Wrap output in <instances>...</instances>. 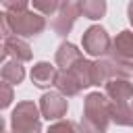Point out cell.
I'll list each match as a JSON object with an SVG mask.
<instances>
[{
  "instance_id": "1",
  "label": "cell",
  "mask_w": 133,
  "mask_h": 133,
  "mask_svg": "<svg viewBox=\"0 0 133 133\" xmlns=\"http://www.w3.org/2000/svg\"><path fill=\"white\" fill-rule=\"evenodd\" d=\"M112 121V104L106 94L91 91L83 102V116H81V133H106L108 123Z\"/></svg>"
},
{
  "instance_id": "2",
  "label": "cell",
  "mask_w": 133,
  "mask_h": 133,
  "mask_svg": "<svg viewBox=\"0 0 133 133\" xmlns=\"http://www.w3.org/2000/svg\"><path fill=\"white\" fill-rule=\"evenodd\" d=\"M0 27L4 39L10 37V33H17V37H33L39 35L46 29V19L39 12L23 10V12H2L0 15Z\"/></svg>"
},
{
  "instance_id": "3",
  "label": "cell",
  "mask_w": 133,
  "mask_h": 133,
  "mask_svg": "<svg viewBox=\"0 0 133 133\" xmlns=\"http://www.w3.org/2000/svg\"><path fill=\"white\" fill-rule=\"evenodd\" d=\"M10 127H12V133H42L37 106L29 100L19 102L10 114Z\"/></svg>"
},
{
  "instance_id": "4",
  "label": "cell",
  "mask_w": 133,
  "mask_h": 133,
  "mask_svg": "<svg viewBox=\"0 0 133 133\" xmlns=\"http://www.w3.org/2000/svg\"><path fill=\"white\" fill-rule=\"evenodd\" d=\"M81 44H83V50H85L89 56H96V58L106 56V54H110V50H112V39H110V35L106 33V29H102L100 25H91V27L83 33Z\"/></svg>"
},
{
  "instance_id": "5",
  "label": "cell",
  "mask_w": 133,
  "mask_h": 133,
  "mask_svg": "<svg viewBox=\"0 0 133 133\" xmlns=\"http://www.w3.org/2000/svg\"><path fill=\"white\" fill-rule=\"evenodd\" d=\"M81 15V4L79 2H73V0H66V2H60V8L52 21V27L58 35H66L71 31V27L75 25L77 17Z\"/></svg>"
},
{
  "instance_id": "6",
  "label": "cell",
  "mask_w": 133,
  "mask_h": 133,
  "mask_svg": "<svg viewBox=\"0 0 133 133\" xmlns=\"http://www.w3.org/2000/svg\"><path fill=\"white\" fill-rule=\"evenodd\" d=\"M66 108H69V102L58 91H48V94H44L39 98V112L48 121H56L58 123L66 114Z\"/></svg>"
},
{
  "instance_id": "7",
  "label": "cell",
  "mask_w": 133,
  "mask_h": 133,
  "mask_svg": "<svg viewBox=\"0 0 133 133\" xmlns=\"http://www.w3.org/2000/svg\"><path fill=\"white\" fill-rule=\"evenodd\" d=\"M106 96L112 102V106H129V100H133V85L123 79H108Z\"/></svg>"
},
{
  "instance_id": "8",
  "label": "cell",
  "mask_w": 133,
  "mask_h": 133,
  "mask_svg": "<svg viewBox=\"0 0 133 133\" xmlns=\"http://www.w3.org/2000/svg\"><path fill=\"white\" fill-rule=\"evenodd\" d=\"M6 56H12V60H19V62H27L31 60L33 52H31V46L21 37H6L2 46V58Z\"/></svg>"
},
{
  "instance_id": "9",
  "label": "cell",
  "mask_w": 133,
  "mask_h": 133,
  "mask_svg": "<svg viewBox=\"0 0 133 133\" xmlns=\"http://www.w3.org/2000/svg\"><path fill=\"white\" fill-rule=\"evenodd\" d=\"M108 69V79H123L133 85V60H121L114 56L104 58Z\"/></svg>"
},
{
  "instance_id": "10",
  "label": "cell",
  "mask_w": 133,
  "mask_h": 133,
  "mask_svg": "<svg viewBox=\"0 0 133 133\" xmlns=\"http://www.w3.org/2000/svg\"><path fill=\"white\" fill-rule=\"evenodd\" d=\"M56 79H58V71L56 66H52L50 62H37L33 69H31V83H35L37 87H50V85H56Z\"/></svg>"
},
{
  "instance_id": "11",
  "label": "cell",
  "mask_w": 133,
  "mask_h": 133,
  "mask_svg": "<svg viewBox=\"0 0 133 133\" xmlns=\"http://www.w3.org/2000/svg\"><path fill=\"white\" fill-rule=\"evenodd\" d=\"M110 56L121 60H133V31H121L112 39Z\"/></svg>"
},
{
  "instance_id": "12",
  "label": "cell",
  "mask_w": 133,
  "mask_h": 133,
  "mask_svg": "<svg viewBox=\"0 0 133 133\" xmlns=\"http://www.w3.org/2000/svg\"><path fill=\"white\" fill-rule=\"evenodd\" d=\"M81 58H83L81 50H77V46L71 44V42H62L58 46V50H56V64L60 66V71H69Z\"/></svg>"
},
{
  "instance_id": "13",
  "label": "cell",
  "mask_w": 133,
  "mask_h": 133,
  "mask_svg": "<svg viewBox=\"0 0 133 133\" xmlns=\"http://www.w3.org/2000/svg\"><path fill=\"white\" fill-rule=\"evenodd\" d=\"M56 89H58V94H62L64 98H71V96H77L83 87H81V83L77 81V77H75L71 71H58Z\"/></svg>"
},
{
  "instance_id": "14",
  "label": "cell",
  "mask_w": 133,
  "mask_h": 133,
  "mask_svg": "<svg viewBox=\"0 0 133 133\" xmlns=\"http://www.w3.org/2000/svg\"><path fill=\"white\" fill-rule=\"evenodd\" d=\"M91 69H94V60L81 58V60H79V62H75L69 71L77 77V81L81 83V87H89V85H94V79H91Z\"/></svg>"
},
{
  "instance_id": "15",
  "label": "cell",
  "mask_w": 133,
  "mask_h": 133,
  "mask_svg": "<svg viewBox=\"0 0 133 133\" xmlns=\"http://www.w3.org/2000/svg\"><path fill=\"white\" fill-rule=\"evenodd\" d=\"M23 79H25V69L19 60H8L2 64V81L10 85H19Z\"/></svg>"
},
{
  "instance_id": "16",
  "label": "cell",
  "mask_w": 133,
  "mask_h": 133,
  "mask_svg": "<svg viewBox=\"0 0 133 133\" xmlns=\"http://www.w3.org/2000/svg\"><path fill=\"white\" fill-rule=\"evenodd\" d=\"M81 4V12H83V17H87V19H100V17H104V12H106V2L104 0H83V2H79Z\"/></svg>"
},
{
  "instance_id": "17",
  "label": "cell",
  "mask_w": 133,
  "mask_h": 133,
  "mask_svg": "<svg viewBox=\"0 0 133 133\" xmlns=\"http://www.w3.org/2000/svg\"><path fill=\"white\" fill-rule=\"evenodd\" d=\"M112 123L123 125V127H133V108L131 106H112Z\"/></svg>"
},
{
  "instance_id": "18",
  "label": "cell",
  "mask_w": 133,
  "mask_h": 133,
  "mask_svg": "<svg viewBox=\"0 0 133 133\" xmlns=\"http://www.w3.org/2000/svg\"><path fill=\"white\" fill-rule=\"evenodd\" d=\"M91 79H94V85H100L108 81V69H106V62L104 60H94V69H91Z\"/></svg>"
},
{
  "instance_id": "19",
  "label": "cell",
  "mask_w": 133,
  "mask_h": 133,
  "mask_svg": "<svg viewBox=\"0 0 133 133\" xmlns=\"http://www.w3.org/2000/svg\"><path fill=\"white\" fill-rule=\"evenodd\" d=\"M46 133H81V127L73 121H58V123L50 125V129Z\"/></svg>"
},
{
  "instance_id": "20",
  "label": "cell",
  "mask_w": 133,
  "mask_h": 133,
  "mask_svg": "<svg viewBox=\"0 0 133 133\" xmlns=\"http://www.w3.org/2000/svg\"><path fill=\"white\" fill-rule=\"evenodd\" d=\"M31 6H33V10H37V12H44V15H54V12H58V8H60V2H56V0H50V2L35 0Z\"/></svg>"
},
{
  "instance_id": "21",
  "label": "cell",
  "mask_w": 133,
  "mask_h": 133,
  "mask_svg": "<svg viewBox=\"0 0 133 133\" xmlns=\"http://www.w3.org/2000/svg\"><path fill=\"white\" fill-rule=\"evenodd\" d=\"M2 6H4V10L6 12H23V10H29V2H25V0H6V2H2Z\"/></svg>"
},
{
  "instance_id": "22",
  "label": "cell",
  "mask_w": 133,
  "mask_h": 133,
  "mask_svg": "<svg viewBox=\"0 0 133 133\" xmlns=\"http://www.w3.org/2000/svg\"><path fill=\"white\" fill-rule=\"evenodd\" d=\"M10 102H12V89H10V83L2 81V83H0V106L6 108Z\"/></svg>"
},
{
  "instance_id": "23",
  "label": "cell",
  "mask_w": 133,
  "mask_h": 133,
  "mask_svg": "<svg viewBox=\"0 0 133 133\" xmlns=\"http://www.w3.org/2000/svg\"><path fill=\"white\" fill-rule=\"evenodd\" d=\"M127 15H129V23L133 25V2H129V6H127Z\"/></svg>"
}]
</instances>
